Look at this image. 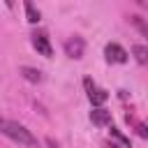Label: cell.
Segmentation results:
<instances>
[{
  "label": "cell",
  "mask_w": 148,
  "mask_h": 148,
  "mask_svg": "<svg viewBox=\"0 0 148 148\" xmlns=\"http://www.w3.org/2000/svg\"><path fill=\"white\" fill-rule=\"evenodd\" d=\"M46 148H60V143H58L56 139H51V136H49V139H46Z\"/></svg>",
  "instance_id": "4fadbf2b"
},
{
  "label": "cell",
  "mask_w": 148,
  "mask_h": 148,
  "mask_svg": "<svg viewBox=\"0 0 148 148\" xmlns=\"http://www.w3.org/2000/svg\"><path fill=\"white\" fill-rule=\"evenodd\" d=\"M83 51H86V42H83V37H69L67 42H65V53L69 56V58H74V60H79L81 56H83Z\"/></svg>",
  "instance_id": "5b68a950"
},
{
  "label": "cell",
  "mask_w": 148,
  "mask_h": 148,
  "mask_svg": "<svg viewBox=\"0 0 148 148\" xmlns=\"http://www.w3.org/2000/svg\"><path fill=\"white\" fill-rule=\"evenodd\" d=\"M23 9H25V18H28V23H37V21H39V9H37L32 2H23Z\"/></svg>",
  "instance_id": "ba28073f"
},
{
  "label": "cell",
  "mask_w": 148,
  "mask_h": 148,
  "mask_svg": "<svg viewBox=\"0 0 148 148\" xmlns=\"http://www.w3.org/2000/svg\"><path fill=\"white\" fill-rule=\"evenodd\" d=\"M21 74H23V79L30 81V83H39V81H42V72L35 69V67H21Z\"/></svg>",
  "instance_id": "52a82bcc"
},
{
  "label": "cell",
  "mask_w": 148,
  "mask_h": 148,
  "mask_svg": "<svg viewBox=\"0 0 148 148\" xmlns=\"http://www.w3.org/2000/svg\"><path fill=\"white\" fill-rule=\"evenodd\" d=\"M111 136H113V139H118V141H120L123 146H127V148H130V139H127V136H125V134H123L120 130H116V127H111Z\"/></svg>",
  "instance_id": "30bf717a"
},
{
  "label": "cell",
  "mask_w": 148,
  "mask_h": 148,
  "mask_svg": "<svg viewBox=\"0 0 148 148\" xmlns=\"http://www.w3.org/2000/svg\"><path fill=\"white\" fill-rule=\"evenodd\" d=\"M127 123H134V118H130V116H127ZM134 127H136V134H139V136H143V139L148 136V132H146V125H143V123H134Z\"/></svg>",
  "instance_id": "8fae6325"
},
{
  "label": "cell",
  "mask_w": 148,
  "mask_h": 148,
  "mask_svg": "<svg viewBox=\"0 0 148 148\" xmlns=\"http://www.w3.org/2000/svg\"><path fill=\"white\" fill-rule=\"evenodd\" d=\"M90 120H92V125H97V127H106V125H111V111L97 106V109L90 111Z\"/></svg>",
  "instance_id": "8992f818"
},
{
  "label": "cell",
  "mask_w": 148,
  "mask_h": 148,
  "mask_svg": "<svg viewBox=\"0 0 148 148\" xmlns=\"http://www.w3.org/2000/svg\"><path fill=\"white\" fill-rule=\"evenodd\" d=\"M130 21H132V23H134V25H136V28L141 30V35H148V28H146V23L141 21V16H132Z\"/></svg>",
  "instance_id": "7c38bea8"
},
{
  "label": "cell",
  "mask_w": 148,
  "mask_h": 148,
  "mask_svg": "<svg viewBox=\"0 0 148 148\" xmlns=\"http://www.w3.org/2000/svg\"><path fill=\"white\" fill-rule=\"evenodd\" d=\"M83 88H86V92H88V99H90V104L97 109V106H102L106 99H109V92L106 90H102V88H97L95 83H92V79H83Z\"/></svg>",
  "instance_id": "7a4b0ae2"
},
{
  "label": "cell",
  "mask_w": 148,
  "mask_h": 148,
  "mask_svg": "<svg viewBox=\"0 0 148 148\" xmlns=\"http://www.w3.org/2000/svg\"><path fill=\"white\" fill-rule=\"evenodd\" d=\"M104 56H106V62H116V65H120V62H127V51H125L120 44H116V42L106 44V49H104Z\"/></svg>",
  "instance_id": "277c9868"
},
{
  "label": "cell",
  "mask_w": 148,
  "mask_h": 148,
  "mask_svg": "<svg viewBox=\"0 0 148 148\" xmlns=\"http://www.w3.org/2000/svg\"><path fill=\"white\" fill-rule=\"evenodd\" d=\"M106 148H118V146H113V143H109V146H106Z\"/></svg>",
  "instance_id": "5bb4252c"
},
{
  "label": "cell",
  "mask_w": 148,
  "mask_h": 148,
  "mask_svg": "<svg viewBox=\"0 0 148 148\" xmlns=\"http://www.w3.org/2000/svg\"><path fill=\"white\" fill-rule=\"evenodd\" d=\"M132 53L136 56V62L146 65V60H148V49H146L143 44H134V46H132Z\"/></svg>",
  "instance_id": "9c48e42d"
},
{
  "label": "cell",
  "mask_w": 148,
  "mask_h": 148,
  "mask_svg": "<svg viewBox=\"0 0 148 148\" xmlns=\"http://www.w3.org/2000/svg\"><path fill=\"white\" fill-rule=\"evenodd\" d=\"M32 46H35V49H37V53H42L44 58H51V53H53L51 42H49V35H46L44 30L32 32Z\"/></svg>",
  "instance_id": "3957f363"
},
{
  "label": "cell",
  "mask_w": 148,
  "mask_h": 148,
  "mask_svg": "<svg viewBox=\"0 0 148 148\" xmlns=\"http://www.w3.org/2000/svg\"><path fill=\"white\" fill-rule=\"evenodd\" d=\"M0 132H2L7 139L16 141L18 146H25V148H39V143H37V139L32 136V132L25 130V127H23L21 123H16V120H2V118H0Z\"/></svg>",
  "instance_id": "6da1fadb"
}]
</instances>
